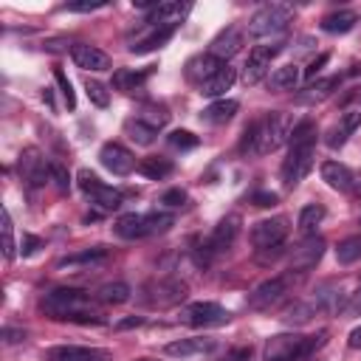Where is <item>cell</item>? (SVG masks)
<instances>
[{
    "label": "cell",
    "mask_w": 361,
    "mask_h": 361,
    "mask_svg": "<svg viewBox=\"0 0 361 361\" xmlns=\"http://www.w3.org/2000/svg\"><path fill=\"white\" fill-rule=\"evenodd\" d=\"M48 361H110L107 350L99 347H76V344H62V347H51Z\"/></svg>",
    "instance_id": "18"
},
{
    "label": "cell",
    "mask_w": 361,
    "mask_h": 361,
    "mask_svg": "<svg viewBox=\"0 0 361 361\" xmlns=\"http://www.w3.org/2000/svg\"><path fill=\"white\" fill-rule=\"evenodd\" d=\"M104 257H107V248H102V245H93V248H85V251H79V254H68V257H62L56 265H59V268L90 265V262H99V259H104Z\"/></svg>",
    "instance_id": "36"
},
{
    "label": "cell",
    "mask_w": 361,
    "mask_h": 361,
    "mask_svg": "<svg viewBox=\"0 0 361 361\" xmlns=\"http://www.w3.org/2000/svg\"><path fill=\"white\" fill-rule=\"evenodd\" d=\"M358 124H361V110H347L344 116H341V121L327 133V147L330 149H338V147H344V141L358 130Z\"/></svg>",
    "instance_id": "25"
},
{
    "label": "cell",
    "mask_w": 361,
    "mask_h": 361,
    "mask_svg": "<svg viewBox=\"0 0 361 361\" xmlns=\"http://www.w3.org/2000/svg\"><path fill=\"white\" fill-rule=\"evenodd\" d=\"M344 313H347V316H361V288H358L355 293H350V299H347V305H344Z\"/></svg>",
    "instance_id": "49"
},
{
    "label": "cell",
    "mask_w": 361,
    "mask_h": 361,
    "mask_svg": "<svg viewBox=\"0 0 361 361\" xmlns=\"http://www.w3.org/2000/svg\"><path fill=\"white\" fill-rule=\"evenodd\" d=\"M17 166H20L23 180H28V186H34V189H37V186H45V183L51 180V164L42 158V152H39L37 147L23 149Z\"/></svg>",
    "instance_id": "11"
},
{
    "label": "cell",
    "mask_w": 361,
    "mask_h": 361,
    "mask_svg": "<svg viewBox=\"0 0 361 361\" xmlns=\"http://www.w3.org/2000/svg\"><path fill=\"white\" fill-rule=\"evenodd\" d=\"M161 203H164V206L178 209V206H183V203H186V192H183V189H166V192L161 195Z\"/></svg>",
    "instance_id": "47"
},
{
    "label": "cell",
    "mask_w": 361,
    "mask_h": 361,
    "mask_svg": "<svg viewBox=\"0 0 361 361\" xmlns=\"http://www.w3.org/2000/svg\"><path fill=\"white\" fill-rule=\"evenodd\" d=\"M290 17H293V8H290V6H285V3H268V6H262V8H257V11L251 14V20H248V34L257 37V39H262V37H276V34H282V31L288 28Z\"/></svg>",
    "instance_id": "6"
},
{
    "label": "cell",
    "mask_w": 361,
    "mask_h": 361,
    "mask_svg": "<svg viewBox=\"0 0 361 361\" xmlns=\"http://www.w3.org/2000/svg\"><path fill=\"white\" fill-rule=\"evenodd\" d=\"M223 65H226V62H220V59L212 56V54H197V56H192V59L186 62V79L203 85V82H206L212 73H217Z\"/></svg>",
    "instance_id": "22"
},
{
    "label": "cell",
    "mask_w": 361,
    "mask_h": 361,
    "mask_svg": "<svg viewBox=\"0 0 361 361\" xmlns=\"http://www.w3.org/2000/svg\"><path fill=\"white\" fill-rule=\"evenodd\" d=\"M138 172L147 175V178H152V180H158V178H164V175L172 172V161H169V158L149 155V158H144V161L138 164Z\"/></svg>",
    "instance_id": "37"
},
{
    "label": "cell",
    "mask_w": 361,
    "mask_h": 361,
    "mask_svg": "<svg viewBox=\"0 0 361 361\" xmlns=\"http://www.w3.org/2000/svg\"><path fill=\"white\" fill-rule=\"evenodd\" d=\"M290 149L288 158L282 161V183L290 189L296 186L313 166V149H316V124L313 121H299L290 130Z\"/></svg>",
    "instance_id": "2"
},
{
    "label": "cell",
    "mask_w": 361,
    "mask_h": 361,
    "mask_svg": "<svg viewBox=\"0 0 361 361\" xmlns=\"http://www.w3.org/2000/svg\"><path fill=\"white\" fill-rule=\"evenodd\" d=\"M138 121H144L147 127H152L155 133L169 121V110L164 107V104H155V102H147L141 110H138V116H135Z\"/></svg>",
    "instance_id": "33"
},
{
    "label": "cell",
    "mask_w": 361,
    "mask_h": 361,
    "mask_svg": "<svg viewBox=\"0 0 361 361\" xmlns=\"http://www.w3.org/2000/svg\"><path fill=\"white\" fill-rule=\"evenodd\" d=\"M147 73H149V71H130V68H118V71L113 73V87H116V90H121V93H133V90H138V87L144 85Z\"/></svg>",
    "instance_id": "31"
},
{
    "label": "cell",
    "mask_w": 361,
    "mask_h": 361,
    "mask_svg": "<svg viewBox=\"0 0 361 361\" xmlns=\"http://www.w3.org/2000/svg\"><path fill=\"white\" fill-rule=\"evenodd\" d=\"M71 56H73L76 68H82V71H110V56L96 45L76 42L71 48Z\"/></svg>",
    "instance_id": "20"
},
{
    "label": "cell",
    "mask_w": 361,
    "mask_h": 361,
    "mask_svg": "<svg viewBox=\"0 0 361 361\" xmlns=\"http://www.w3.org/2000/svg\"><path fill=\"white\" fill-rule=\"evenodd\" d=\"M135 324H141V319H124V322H118V327H135Z\"/></svg>",
    "instance_id": "55"
},
{
    "label": "cell",
    "mask_w": 361,
    "mask_h": 361,
    "mask_svg": "<svg viewBox=\"0 0 361 361\" xmlns=\"http://www.w3.org/2000/svg\"><path fill=\"white\" fill-rule=\"evenodd\" d=\"M54 79H56V85H59V93H62L65 104L73 110V107H76V93H73V85H71V79L65 76V71H62V68H54Z\"/></svg>",
    "instance_id": "44"
},
{
    "label": "cell",
    "mask_w": 361,
    "mask_h": 361,
    "mask_svg": "<svg viewBox=\"0 0 361 361\" xmlns=\"http://www.w3.org/2000/svg\"><path fill=\"white\" fill-rule=\"evenodd\" d=\"M37 248H39V237L23 234V257H31V254H34Z\"/></svg>",
    "instance_id": "52"
},
{
    "label": "cell",
    "mask_w": 361,
    "mask_h": 361,
    "mask_svg": "<svg viewBox=\"0 0 361 361\" xmlns=\"http://www.w3.org/2000/svg\"><path fill=\"white\" fill-rule=\"evenodd\" d=\"M302 361H310V358H302Z\"/></svg>",
    "instance_id": "58"
},
{
    "label": "cell",
    "mask_w": 361,
    "mask_h": 361,
    "mask_svg": "<svg viewBox=\"0 0 361 361\" xmlns=\"http://www.w3.org/2000/svg\"><path fill=\"white\" fill-rule=\"evenodd\" d=\"M130 285L127 282H107V285H102L99 290H96V299L99 302H104V305H124L127 299H130Z\"/></svg>",
    "instance_id": "34"
},
{
    "label": "cell",
    "mask_w": 361,
    "mask_h": 361,
    "mask_svg": "<svg viewBox=\"0 0 361 361\" xmlns=\"http://www.w3.org/2000/svg\"><path fill=\"white\" fill-rule=\"evenodd\" d=\"M290 130H293V121H290L288 113H268L265 118H259L251 127H245L243 152H248V155H268V152L279 149L290 138Z\"/></svg>",
    "instance_id": "3"
},
{
    "label": "cell",
    "mask_w": 361,
    "mask_h": 361,
    "mask_svg": "<svg viewBox=\"0 0 361 361\" xmlns=\"http://www.w3.org/2000/svg\"><path fill=\"white\" fill-rule=\"evenodd\" d=\"M276 200H279V197H276L274 192H254V195H251V203H254V206H259V209L276 206Z\"/></svg>",
    "instance_id": "48"
},
{
    "label": "cell",
    "mask_w": 361,
    "mask_h": 361,
    "mask_svg": "<svg viewBox=\"0 0 361 361\" xmlns=\"http://www.w3.org/2000/svg\"><path fill=\"white\" fill-rule=\"evenodd\" d=\"M237 110H240V104H237L234 99H220V102L209 104V107L200 113V121H206V124H226V121L234 118Z\"/></svg>",
    "instance_id": "29"
},
{
    "label": "cell",
    "mask_w": 361,
    "mask_h": 361,
    "mask_svg": "<svg viewBox=\"0 0 361 361\" xmlns=\"http://www.w3.org/2000/svg\"><path fill=\"white\" fill-rule=\"evenodd\" d=\"M327 59H330V54H319V59H313V62H310V68L305 71V76H307V79H313V76L327 65Z\"/></svg>",
    "instance_id": "51"
},
{
    "label": "cell",
    "mask_w": 361,
    "mask_h": 361,
    "mask_svg": "<svg viewBox=\"0 0 361 361\" xmlns=\"http://www.w3.org/2000/svg\"><path fill=\"white\" fill-rule=\"evenodd\" d=\"M243 42H245L243 31H240L237 25H228V28H223V31L209 42V54L217 56L220 62H226V59H231V56L243 48Z\"/></svg>",
    "instance_id": "19"
},
{
    "label": "cell",
    "mask_w": 361,
    "mask_h": 361,
    "mask_svg": "<svg viewBox=\"0 0 361 361\" xmlns=\"http://www.w3.org/2000/svg\"><path fill=\"white\" fill-rule=\"evenodd\" d=\"M344 296H347V293H341V285L324 282V285L316 288L313 307H316V310H327V313H338V310H344V305H347Z\"/></svg>",
    "instance_id": "23"
},
{
    "label": "cell",
    "mask_w": 361,
    "mask_h": 361,
    "mask_svg": "<svg viewBox=\"0 0 361 361\" xmlns=\"http://www.w3.org/2000/svg\"><path fill=\"white\" fill-rule=\"evenodd\" d=\"M102 6H107L104 0H79V3H65L62 8L65 11H79V14H85V11H96V8H102Z\"/></svg>",
    "instance_id": "46"
},
{
    "label": "cell",
    "mask_w": 361,
    "mask_h": 361,
    "mask_svg": "<svg viewBox=\"0 0 361 361\" xmlns=\"http://www.w3.org/2000/svg\"><path fill=\"white\" fill-rule=\"evenodd\" d=\"M324 344V333L319 336H302V333H279L265 341V361H302L310 358L316 347Z\"/></svg>",
    "instance_id": "4"
},
{
    "label": "cell",
    "mask_w": 361,
    "mask_h": 361,
    "mask_svg": "<svg viewBox=\"0 0 361 361\" xmlns=\"http://www.w3.org/2000/svg\"><path fill=\"white\" fill-rule=\"evenodd\" d=\"M85 90H87V99H90L96 107H107V104H110V90H107V85H102V82H96V79H87V82H85Z\"/></svg>",
    "instance_id": "41"
},
{
    "label": "cell",
    "mask_w": 361,
    "mask_h": 361,
    "mask_svg": "<svg viewBox=\"0 0 361 361\" xmlns=\"http://www.w3.org/2000/svg\"><path fill=\"white\" fill-rule=\"evenodd\" d=\"M282 45H257L251 54H248V62H245V71H243V82L245 85H257L268 68H271V56L279 51Z\"/></svg>",
    "instance_id": "17"
},
{
    "label": "cell",
    "mask_w": 361,
    "mask_h": 361,
    "mask_svg": "<svg viewBox=\"0 0 361 361\" xmlns=\"http://www.w3.org/2000/svg\"><path fill=\"white\" fill-rule=\"evenodd\" d=\"M192 11V6L189 3H158L149 14H147V23L152 25V28H178L183 20H186V14Z\"/></svg>",
    "instance_id": "15"
},
{
    "label": "cell",
    "mask_w": 361,
    "mask_h": 361,
    "mask_svg": "<svg viewBox=\"0 0 361 361\" xmlns=\"http://www.w3.org/2000/svg\"><path fill=\"white\" fill-rule=\"evenodd\" d=\"M175 31L172 28H152L147 37H141V39H135L133 45H130V51L133 54H147V51H155V48H161L169 37H172Z\"/></svg>",
    "instance_id": "32"
},
{
    "label": "cell",
    "mask_w": 361,
    "mask_h": 361,
    "mask_svg": "<svg viewBox=\"0 0 361 361\" xmlns=\"http://www.w3.org/2000/svg\"><path fill=\"white\" fill-rule=\"evenodd\" d=\"M299 76H302V71H299V65H282V68H276L271 76H268V85H271V90H293L296 85H299Z\"/></svg>",
    "instance_id": "30"
},
{
    "label": "cell",
    "mask_w": 361,
    "mask_h": 361,
    "mask_svg": "<svg viewBox=\"0 0 361 361\" xmlns=\"http://www.w3.org/2000/svg\"><path fill=\"white\" fill-rule=\"evenodd\" d=\"M3 338H6V344H17V341L25 338V333H23V330H14V327H6V330H3Z\"/></svg>",
    "instance_id": "53"
},
{
    "label": "cell",
    "mask_w": 361,
    "mask_h": 361,
    "mask_svg": "<svg viewBox=\"0 0 361 361\" xmlns=\"http://www.w3.org/2000/svg\"><path fill=\"white\" fill-rule=\"evenodd\" d=\"M124 133H127L135 144H141V147H149V144L155 141V130H152V127H147V124H144V121H138V118L124 121Z\"/></svg>",
    "instance_id": "39"
},
{
    "label": "cell",
    "mask_w": 361,
    "mask_h": 361,
    "mask_svg": "<svg viewBox=\"0 0 361 361\" xmlns=\"http://www.w3.org/2000/svg\"><path fill=\"white\" fill-rule=\"evenodd\" d=\"M228 319H231V313L217 302H192V305H183L178 313V322H183L189 327H220Z\"/></svg>",
    "instance_id": "8"
},
{
    "label": "cell",
    "mask_w": 361,
    "mask_h": 361,
    "mask_svg": "<svg viewBox=\"0 0 361 361\" xmlns=\"http://www.w3.org/2000/svg\"><path fill=\"white\" fill-rule=\"evenodd\" d=\"M322 180L336 189V192H350L355 186V175L347 164H338V161H324L322 164Z\"/></svg>",
    "instance_id": "21"
},
{
    "label": "cell",
    "mask_w": 361,
    "mask_h": 361,
    "mask_svg": "<svg viewBox=\"0 0 361 361\" xmlns=\"http://www.w3.org/2000/svg\"><path fill=\"white\" fill-rule=\"evenodd\" d=\"M355 23H358V14L350 11V8H341V11H330V14L322 17V31H327V34H347Z\"/></svg>",
    "instance_id": "28"
},
{
    "label": "cell",
    "mask_w": 361,
    "mask_h": 361,
    "mask_svg": "<svg viewBox=\"0 0 361 361\" xmlns=\"http://www.w3.org/2000/svg\"><path fill=\"white\" fill-rule=\"evenodd\" d=\"M42 313L56 322H82V324H102V316L93 310V302L85 290L76 288H56L42 296Z\"/></svg>",
    "instance_id": "1"
},
{
    "label": "cell",
    "mask_w": 361,
    "mask_h": 361,
    "mask_svg": "<svg viewBox=\"0 0 361 361\" xmlns=\"http://www.w3.org/2000/svg\"><path fill=\"white\" fill-rule=\"evenodd\" d=\"M322 254H324V240L316 237V234H307L288 254V265H290V271H310V268H316V262L322 259Z\"/></svg>",
    "instance_id": "12"
},
{
    "label": "cell",
    "mask_w": 361,
    "mask_h": 361,
    "mask_svg": "<svg viewBox=\"0 0 361 361\" xmlns=\"http://www.w3.org/2000/svg\"><path fill=\"white\" fill-rule=\"evenodd\" d=\"M288 231H290L288 217H285V214H276V217H271V220L254 223V228H251V243H254V248H259V251L279 248L282 240L288 237Z\"/></svg>",
    "instance_id": "9"
},
{
    "label": "cell",
    "mask_w": 361,
    "mask_h": 361,
    "mask_svg": "<svg viewBox=\"0 0 361 361\" xmlns=\"http://www.w3.org/2000/svg\"><path fill=\"white\" fill-rule=\"evenodd\" d=\"M347 341H350V347H353V350H361V324L350 333V338H347Z\"/></svg>",
    "instance_id": "54"
},
{
    "label": "cell",
    "mask_w": 361,
    "mask_h": 361,
    "mask_svg": "<svg viewBox=\"0 0 361 361\" xmlns=\"http://www.w3.org/2000/svg\"><path fill=\"white\" fill-rule=\"evenodd\" d=\"M338 85H341V76L316 79V82H310L305 90H299V93H296V102H299V104H319V102H324V99H327Z\"/></svg>",
    "instance_id": "24"
},
{
    "label": "cell",
    "mask_w": 361,
    "mask_h": 361,
    "mask_svg": "<svg viewBox=\"0 0 361 361\" xmlns=\"http://www.w3.org/2000/svg\"><path fill=\"white\" fill-rule=\"evenodd\" d=\"M234 82H237V71H234L231 65H223L217 73H212V76L200 85V93L209 96V99H217V96H223Z\"/></svg>",
    "instance_id": "27"
},
{
    "label": "cell",
    "mask_w": 361,
    "mask_h": 361,
    "mask_svg": "<svg viewBox=\"0 0 361 361\" xmlns=\"http://www.w3.org/2000/svg\"><path fill=\"white\" fill-rule=\"evenodd\" d=\"M355 195H358V197H361V183H358V189H355Z\"/></svg>",
    "instance_id": "56"
},
{
    "label": "cell",
    "mask_w": 361,
    "mask_h": 361,
    "mask_svg": "<svg viewBox=\"0 0 361 361\" xmlns=\"http://www.w3.org/2000/svg\"><path fill=\"white\" fill-rule=\"evenodd\" d=\"M0 231H3V257L11 259L17 245H14V226H11V214H8V209L0 212Z\"/></svg>",
    "instance_id": "40"
},
{
    "label": "cell",
    "mask_w": 361,
    "mask_h": 361,
    "mask_svg": "<svg viewBox=\"0 0 361 361\" xmlns=\"http://www.w3.org/2000/svg\"><path fill=\"white\" fill-rule=\"evenodd\" d=\"M51 180H54V186H56L59 192H68V186H71L68 169H65L62 164H56V161H51Z\"/></svg>",
    "instance_id": "45"
},
{
    "label": "cell",
    "mask_w": 361,
    "mask_h": 361,
    "mask_svg": "<svg viewBox=\"0 0 361 361\" xmlns=\"http://www.w3.org/2000/svg\"><path fill=\"white\" fill-rule=\"evenodd\" d=\"M183 296H186V285L178 279H155L144 285V302L149 307H172L183 302Z\"/></svg>",
    "instance_id": "10"
},
{
    "label": "cell",
    "mask_w": 361,
    "mask_h": 361,
    "mask_svg": "<svg viewBox=\"0 0 361 361\" xmlns=\"http://www.w3.org/2000/svg\"><path fill=\"white\" fill-rule=\"evenodd\" d=\"M166 141H169V147H175V149H195V147L200 144V138H197L195 133H189V130H172V133L166 135Z\"/></svg>",
    "instance_id": "42"
},
{
    "label": "cell",
    "mask_w": 361,
    "mask_h": 361,
    "mask_svg": "<svg viewBox=\"0 0 361 361\" xmlns=\"http://www.w3.org/2000/svg\"><path fill=\"white\" fill-rule=\"evenodd\" d=\"M99 161L104 169H110L113 175H130L135 169V158L127 147L116 144V141H107L102 149H99Z\"/></svg>",
    "instance_id": "13"
},
{
    "label": "cell",
    "mask_w": 361,
    "mask_h": 361,
    "mask_svg": "<svg viewBox=\"0 0 361 361\" xmlns=\"http://www.w3.org/2000/svg\"><path fill=\"white\" fill-rule=\"evenodd\" d=\"M76 183H79V189L90 197V203H93L96 209H102V212H113V209H118V206H121V200H124L118 189H113V186L102 183V180H99V175H96V172H90V169H79Z\"/></svg>",
    "instance_id": "7"
},
{
    "label": "cell",
    "mask_w": 361,
    "mask_h": 361,
    "mask_svg": "<svg viewBox=\"0 0 361 361\" xmlns=\"http://www.w3.org/2000/svg\"><path fill=\"white\" fill-rule=\"evenodd\" d=\"M336 259L338 265H353L355 259H361V237H347L336 245Z\"/></svg>",
    "instance_id": "38"
},
{
    "label": "cell",
    "mask_w": 361,
    "mask_h": 361,
    "mask_svg": "<svg viewBox=\"0 0 361 361\" xmlns=\"http://www.w3.org/2000/svg\"><path fill=\"white\" fill-rule=\"evenodd\" d=\"M313 310H316V307H313V302H310V305L296 302V305H290V307L285 310V316H282V319H285L288 324H305V322L313 316Z\"/></svg>",
    "instance_id": "43"
},
{
    "label": "cell",
    "mask_w": 361,
    "mask_h": 361,
    "mask_svg": "<svg viewBox=\"0 0 361 361\" xmlns=\"http://www.w3.org/2000/svg\"><path fill=\"white\" fill-rule=\"evenodd\" d=\"M212 350H214V338H180V341H169L164 347V353L172 358H189V355H200V353H212Z\"/></svg>",
    "instance_id": "26"
},
{
    "label": "cell",
    "mask_w": 361,
    "mask_h": 361,
    "mask_svg": "<svg viewBox=\"0 0 361 361\" xmlns=\"http://www.w3.org/2000/svg\"><path fill=\"white\" fill-rule=\"evenodd\" d=\"M285 293H288V276H271L262 285H257V290L248 296V305L254 310H265V307L276 305Z\"/></svg>",
    "instance_id": "16"
},
{
    "label": "cell",
    "mask_w": 361,
    "mask_h": 361,
    "mask_svg": "<svg viewBox=\"0 0 361 361\" xmlns=\"http://www.w3.org/2000/svg\"><path fill=\"white\" fill-rule=\"evenodd\" d=\"M324 206L322 203H307V206H302V212H299V231L307 237V234H313L316 231V226L324 220Z\"/></svg>",
    "instance_id": "35"
},
{
    "label": "cell",
    "mask_w": 361,
    "mask_h": 361,
    "mask_svg": "<svg viewBox=\"0 0 361 361\" xmlns=\"http://www.w3.org/2000/svg\"><path fill=\"white\" fill-rule=\"evenodd\" d=\"M248 358H251V350L248 347H234L226 355H220L217 361H248Z\"/></svg>",
    "instance_id": "50"
},
{
    "label": "cell",
    "mask_w": 361,
    "mask_h": 361,
    "mask_svg": "<svg viewBox=\"0 0 361 361\" xmlns=\"http://www.w3.org/2000/svg\"><path fill=\"white\" fill-rule=\"evenodd\" d=\"M240 214H226L217 226H214V231L209 234V240H206V251L209 254H220V251H226V248H231L234 245V240H237V234H240Z\"/></svg>",
    "instance_id": "14"
},
{
    "label": "cell",
    "mask_w": 361,
    "mask_h": 361,
    "mask_svg": "<svg viewBox=\"0 0 361 361\" xmlns=\"http://www.w3.org/2000/svg\"><path fill=\"white\" fill-rule=\"evenodd\" d=\"M175 223V217L169 212H149V214H121L113 226L116 237L121 240H141V237H149V234H164L169 231Z\"/></svg>",
    "instance_id": "5"
},
{
    "label": "cell",
    "mask_w": 361,
    "mask_h": 361,
    "mask_svg": "<svg viewBox=\"0 0 361 361\" xmlns=\"http://www.w3.org/2000/svg\"><path fill=\"white\" fill-rule=\"evenodd\" d=\"M138 361H149V358H138Z\"/></svg>",
    "instance_id": "57"
}]
</instances>
